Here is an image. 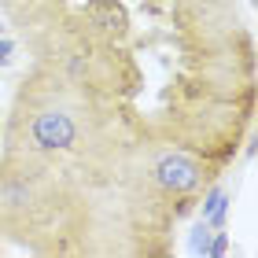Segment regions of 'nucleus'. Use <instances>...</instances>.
<instances>
[{
  "label": "nucleus",
  "instance_id": "obj_1",
  "mask_svg": "<svg viewBox=\"0 0 258 258\" xmlns=\"http://www.w3.org/2000/svg\"><path fill=\"white\" fill-rule=\"evenodd\" d=\"M140 125L30 59L0 122V232L44 258H170L188 218L151 173Z\"/></svg>",
  "mask_w": 258,
  "mask_h": 258
},
{
  "label": "nucleus",
  "instance_id": "obj_2",
  "mask_svg": "<svg viewBox=\"0 0 258 258\" xmlns=\"http://www.w3.org/2000/svg\"><path fill=\"white\" fill-rule=\"evenodd\" d=\"M236 166L225 170V173H218L214 181L207 184L203 192H199L196 199V210L192 214L199 221H207L210 229H229V214H232V199H236Z\"/></svg>",
  "mask_w": 258,
  "mask_h": 258
},
{
  "label": "nucleus",
  "instance_id": "obj_3",
  "mask_svg": "<svg viewBox=\"0 0 258 258\" xmlns=\"http://www.w3.org/2000/svg\"><path fill=\"white\" fill-rule=\"evenodd\" d=\"M229 251H232L229 229H214V232H210V240H207V254L203 258H221V254H229Z\"/></svg>",
  "mask_w": 258,
  "mask_h": 258
},
{
  "label": "nucleus",
  "instance_id": "obj_4",
  "mask_svg": "<svg viewBox=\"0 0 258 258\" xmlns=\"http://www.w3.org/2000/svg\"><path fill=\"white\" fill-rule=\"evenodd\" d=\"M19 52H22V44L15 41V33H8V37H0V74H4L8 67H15Z\"/></svg>",
  "mask_w": 258,
  "mask_h": 258
},
{
  "label": "nucleus",
  "instance_id": "obj_5",
  "mask_svg": "<svg viewBox=\"0 0 258 258\" xmlns=\"http://www.w3.org/2000/svg\"><path fill=\"white\" fill-rule=\"evenodd\" d=\"M8 251V240H4V232H0V254H4Z\"/></svg>",
  "mask_w": 258,
  "mask_h": 258
}]
</instances>
